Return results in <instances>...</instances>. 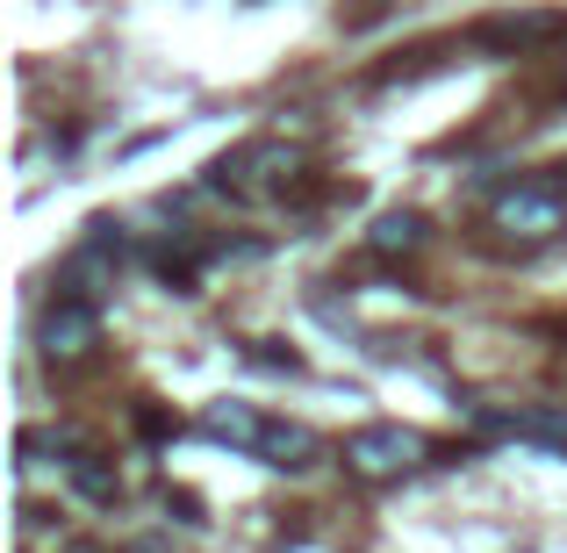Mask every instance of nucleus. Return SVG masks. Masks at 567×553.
Here are the masks:
<instances>
[{
  "mask_svg": "<svg viewBox=\"0 0 567 553\" xmlns=\"http://www.w3.org/2000/svg\"><path fill=\"white\" fill-rule=\"evenodd\" d=\"M202 431H208L216 446H237V453H259V439H266V417L251 410V402H208Z\"/></svg>",
  "mask_w": 567,
  "mask_h": 553,
  "instance_id": "nucleus-6",
  "label": "nucleus"
},
{
  "mask_svg": "<svg viewBox=\"0 0 567 553\" xmlns=\"http://www.w3.org/2000/svg\"><path fill=\"white\" fill-rule=\"evenodd\" d=\"M251 360H259V367H274V373H295V367H302V360H295V352H280V346H259V352H251Z\"/></svg>",
  "mask_w": 567,
  "mask_h": 553,
  "instance_id": "nucleus-11",
  "label": "nucleus"
},
{
  "mask_svg": "<svg viewBox=\"0 0 567 553\" xmlns=\"http://www.w3.org/2000/svg\"><path fill=\"white\" fill-rule=\"evenodd\" d=\"M560 14H496V22L474 29V43L482 51H517V43H539V37H560Z\"/></svg>",
  "mask_w": 567,
  "mask_h": 553,
  "instance_id": "nucleus-7",
  "label": "nucleus"
},
{
  "mask_svg": "<svg viewBox=\"0 0 567 553\" xmlns=\"http://www.w3.org/2000/svg\"><path fill=\"white\" fill-rule=\"evenodd\" d=\"M496 231H511V237H560L567 231V194L539 187V181H517L496 202Z\"/></svg>",
  "mask_w": 567,
  "mask_h": 553,
  "instance_id": "nucleus-3",
  "label": "nucleus"
},
{
  "mask_svg": "<svg viewBox=\"0 0 567 553\" xmlns=\"http://www.w3.org/2000/svg\"><path fill=\"white\" fill-rule=\"evenodd\" d=\"M295 158L280 152V144H237V152H223L216 166H208V181L216 187H251V181H266V173H288Z\"/></svg>",
  "mask_w": 567,
  "mask_h": 553,
  "instance_id": "nucleus-4",
  "label": "nucleus"
},
{
  "mask_svg": "<svg viewBox=\"0 0 567 553\" xmlns=\"http://www.w3.org/2000/svg\"><path fill=\"white\" fill-rule=\"evenodd\" d=\"M317 453H323V439L309 424H266V439H259V460H266V468H280V474L317 468Z\"/></svg>",
  "mask_w": 567,
  "mask_h": 553,
  "instance_id": "nucleus-5",
  "label": "nucleus"
},
{
  "mask_svg": "<svg viewBox=\"0 0 567 553\" xmlns=\"http://www.w3.org/2000/svg\"><path fill=\"white\" fill-rule=\"evenodd\" d=\"M72 489H80L86 503H115V489H123V482H115V468H101V460L86 453V460H72Z\"/></svg>",
  "mask_w": 567,
  "mask_h": 553,
  "instance_id": "nucleus-10",
  "label": "nucleus"
},
{
  "mask_svg": "<svg viewBox=\"0 0 567 553\" xmlns=\"http://www.w3.org/2000/svg\"><path fill=\"white\" fill-rule=\"evenodd\" d=\"M503 431H517L525 446H546V453H567V410H554V402H539V410H517V417H503Z\"/></svg>",
  "mask_w": 567,
  "mask_h": 553,
  "instance_id": "nucleus-9",
  "label": "nucleus"
},
{
  "mask_svg": "<svg viewBox=\"0 0 567 553\" xmlns=\"http://www.w3.org/2000/svg\"><path fill=\"white\" fill-rule=\"evenodd\" d=\"M37 346H43V360H86L101 346V309L86 295H58L37 324Z\"/></svg>",
  "mask_w": 567,
  "mask_h": 553,
  "instance_id": "nucleus-2",
  "label": "nucleus"
},
{
  "mask_svg": "<svg viewBox=\"0 0 567 553\" xmlns=\"http://www.w3.org/2000/svg\"><path fill=\"white\" fill-rule=\"evenodd\" d=\"M424 245V216L416 208H388V216H374V231H367V252L374 259H402V252Z\"/></svg>",
  "mask_w": 567,
  "mask_h": 553,
  "instance_id": "nucleus-8",
  "label": "nucleus"
},
{
  "mask_svg": "<svg viewBox=\"0 0 567 553\" xmlns=\"http://www.w3.org/2000/svg\"><path fill=\"white\" fill-rule=\"evenodd\" d=\"M424 453H431L424 431H410V424H360L346 439V468L360 474V482H402Z\"/></svg>",
  "mask_w": 567,
  "mask_h": 553,
  "instance_id": "nucleus-1",
  "label": "nucleus"
}]
</instances>
